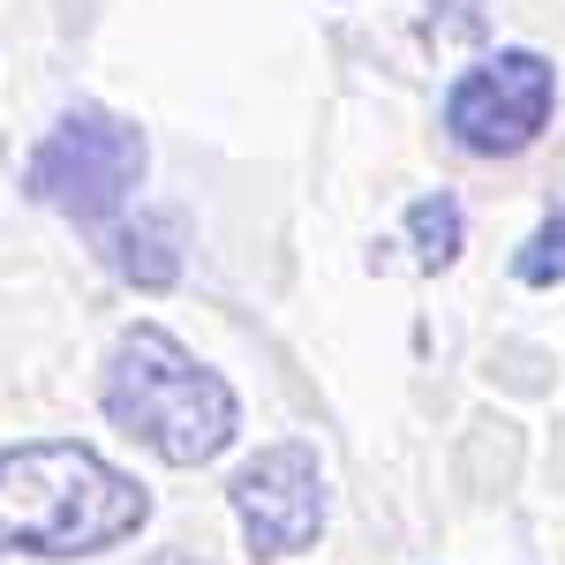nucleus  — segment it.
<instances>
[{
	"label": "nucleus",
	"instance_id": "obj_1",
	"mask_svg": "<svg viewBox=\"0 0 565 565\" xmlns=\"http://www.w3.org/2000/svg\"><path fill=\"white\" fill-rule=\"evenodd\" d=\"M151 521V490L76 437L0 452V558H98Z\"/></svg>",
	"mask_w": 565,
	"mask_h": 565
},
{
	"label": "nucleus",
	"instance_id": "obj_2",
	"mask_svg": "<svg viewBox=\"0 0 565 565\" xmlns=\"http://www.w3.org/2000/svg\"><path fill=\"white\" fill-rule=\"evenodd\" d=\"M98 407H106V423L129 437V445H143L167 468H204L242 430L234 385L218 377L212 362H196L167 324H129L106 348Z\"/></svg>",
	"mask_w": 565,
	"mask_h": 565
},
{
	"label": "nucleus",
	"instance_id": "obj_3",
	"mask_svg": "<svg viewBox=\"0 0 565 565\" xmlns=\"http://www.w3.org/2000/svg\"><path fill=\"white\" fill-rule=\"evenodd\" d=\"M143 167H151V151H143V129H136V121L106 114V106H68V114L31 143V159H23V196L98 234V226H114V218L136 204Z\"/></svg>",
	"mask_w": 565,
	"mask_h": 565
},
{
	"label": "nucleus",
	"instance_id": "obj_4",
	"mask_svg": "<svg viewBox=\"0 0 565 565\" xmlns=\"http://www.w3.org/2000/svg\"><path fill=\"white\" fill-rule=\"evenodd\" d=\"M558 114V68L535 45H505L476 68H460L445 90V136L476 159H521Z\"/></svg>",
	"mask_w": 565,
	"mask_h": 565
},
{
	"label": "nucleus",
	"instance_id": "obj_5",
	"mask_svg": "<svg viewBox=\"0 0 565 565\" xmlns=\"http://www.w3.org/2000/svg\"><path fill=\"white\" fill-rule=\"evenodd\" d=\"M226 505L242 521V543L257 565H279L309 551L324 535V468H317V445L309 437H279L264 445L257 460H242L226 482Z\"/></svg>",
	"mask_w": 565,
	"mask_h": 565
},
{
	"label": "nucleus",
	"instance_id": "obj_6",
	"mask_svg": "<svg viewBox=\"0 0 565 565\" xmlns=\"http://www.w3.org/2000/svg\"><path fill=\"white\" fill-rule=\"evenodd\" d=\"M98 257L129 287L167 295L181 279V212H121L114 226H98Z\"/></svg>",
	"mask_w": 565,
	"mask_h": 565
},
{
	"label": "nucleus",
	"instance_id": "obj_7",
	"mask_svg": "<svg viewBox=\"0 0 565 565\" xmlns=\"http://www.w3.org/2000/svg\"><path fill=\"white\" fill-rule=\"evenodd\" d=\"M399 226H407L415 257L430 264V271L460 264V249H468V212H460V196H452V189H437V196H415Z\"/></svg>",
	"mask_w": 565,
	"mask_h": 565
},
{
	"label": "nucleus",
	"instance_id": "obj_8",
	"mask_svg": "<svg viewBox=\"0 0 565 565\" xmlns=\"http://www.w3.org/2000/svg\"><path fill=\"white\" fill-rule=\"evenodd\" d=\"M513 279H521V287H565V204L521 242V257H513Z\"/></svg>",
	"mask_w": 565,
	"mask_h": 565
}]
</instances>
